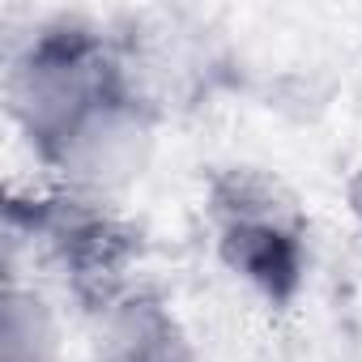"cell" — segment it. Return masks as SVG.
<instances>
[{"label":"cell","instance_id":"obj_1","mask_svg":"<svg viewBox=\"0 0 362 362\" xmlns=\"http://www.w3.org/2000/svg\"><path fill=\"white\" fill-rule=\"evenodd\" d=\"M115 362H184V349L170 337V324L153 311L128 315V337L115 345Z\"/></svg>","mask_w":362,"mask_h":362}]
</instances>
